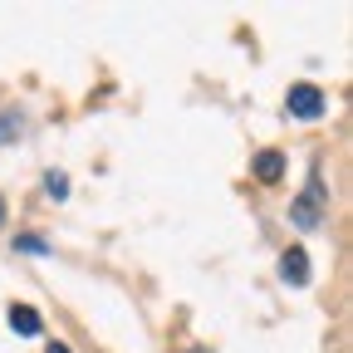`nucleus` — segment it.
I'll return each mask as SVG.
<instances>
[{
  "mask_svg": "<svg viewBox=\"0 0 353 353\" xmlns=\"http://www.w3.org/2000/svg\"><path fill=\"white\" fill-rule=\"evenodd\" d=\"M285 108H290V118H299V123H319V118L329 113V99L319 94L314 83H294L290 99H285Z\"/></svg>",
  "mask_w": 353,
  "mask_h": 353,
  "instance_id": "obj_2",
  "label": "nucleus"
},
{
  "mask_svg": "<svg viewBox=\"0 0 353 353\" xmlns=\"http://www.w3.org/2000/svg\"><path fill=\"white\" fill-rule=\"evenodd\" d=\"M0 221H6V201H0Z\"/></svg>",
  "mask_w": 353,
  "mask_h": 353,
  "instance_id": "obj_9",
  "label": "nucleus"
},
{
  "mask_svg": "<svg viewBox=\"0 0 353 353\" xmlns=\"http://www.w3.org/2000/svg\"><path fill=\"white\" fill-rule=\"evenodd\" d=\"M44 353H74V348H69V343H59V339H54V343H50V348H44Z\"/></svg>",
  "mask_w": 353,
  "mask_h": 353,
  "instance_id": "obj_8",
  "label": "nucleus"
},
{
  "mask_svg": "<svg viewBox=\"0 0 353 353\" xmlns=\"http://www.w3.org/2000/svg\"><path fill=\"white\" fill-rule=\"evenodd\" d=\"M44 192H50L54 201H64V196H69V182H64V172H50V176H44Z\"/></svg>",
  "mask_w": 353,
  "mask_h": 353,
  "instance_id": "obj_7",
  "label": "nucleus"
},
{
  "mask_svg": "<svg viewBox=\"0 0 353 353\" xmlns=\"http://www.w3.org/2000/svg\"><path fill=\"white\" fill-rule=\"evenodd\" d=\"M329 216V196H324V172L314 167L309 172V187L294 196V206H290V221L299 231H319V221Z\"/></svg>",
  "mask_w": 353,
  "mask_h": 353,
  "instance_id": "obj_1",
  "label": "nucleus"
},
{
  "mask_svg": "<svg viewBox=\"0 0 353 353\" xmlns=\"http://www.w3.org/2000/svg\"><path fill=\"white\" fill-rule=\"evenodd\" d=\"M20 132H25L20 113H0V143H20Z\"/></svg>",
  "mask_w": 353,
  "mask_h": 353,
  "instance_id": "obj_6",
  "label": "nucleus"
},
{
  "mask_svg": "<svg viewBox=\"0 0 353 353\" xmlns=\"http://www.w3.org/2000/svg\"><path fill=\"white\" fill-rule=\"evenodd\" d=\"M10 329H15V334H25V339H34L44 324H39V314H34L30 304H10Z\"/></svg>",
  "mask_w": 353,
  "mask_h": 353,
  "instance_id": "obj_4",
  "label": "nucleus"
},
{
  "mask_svg": "<svg viewBox=\"0 0 353 353\" xmlns=\"http://www.w3.org/2000/svg\"><path fill=\"white\" fill-rule=\"evenodd\" d=\"M255 172H260V182H280V172H285L280 152H260L255 157Z\"/></svg>",
  "mask_w": 353,
  "mask_h": 353,
  "instance_id": "obj_5",
  "label": "nucleus"
},
{
  "mask_svg": "<svg viewBox=\"0 0 353 353\" xmlns=\"http://www.w3.org/2000/svg\"><path fill=\"white\" fill-rule=\"evenodd\" d=\"M280 275H285L290 285H309V250L290 245V250L280 255Z\"/></svg>",
  "mask_w": 353,
  "mask_h": 353,
  "instance_id": "obj_3",
  "label": "nucleus"
},
{
  "mask_svg": "<svg viewBox=\"0 0 353 353\" xmlns=\"http://www.w3.org/2000/svg\"><path fill=\"white\" fill-rule=\"evenodd\" d=\"M182 353H201V348H182Z\"/></svg>",
  "mask_w": 353,
  "mask_h": 353,
  "instance_id": "obj_10",
  "label": "nucleus"
}]
</instances>
